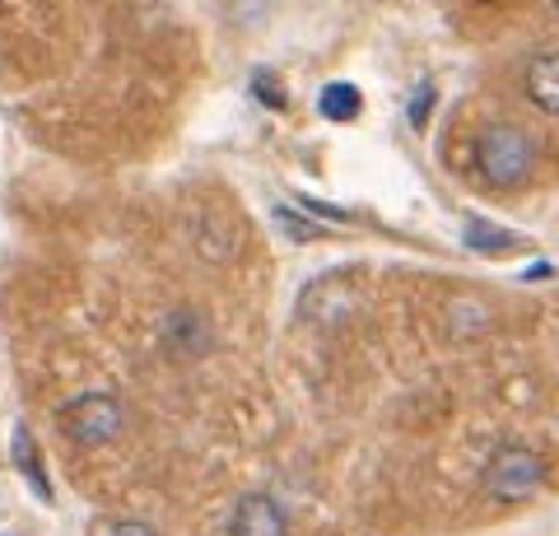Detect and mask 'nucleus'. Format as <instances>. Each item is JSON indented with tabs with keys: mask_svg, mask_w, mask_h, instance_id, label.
<instances>
[{
	"mask_svg": "<svg viewBox=\"0 0 559 536\" xmlns=\"http://www.w3.org/2000/svg\"><path fill=\"white\" fill-rule=\"evenodd\" d=\"M476 164H480L489 187H503V192H509V187H522L532 178L536 150H532V141L518 127L499 122V127H485L480 145H476Z\"/></svg>",
	"mask_w": 559,
	"mask_h": 536,
	"instance_id": "1",
	"label": "nucleus"
},
{
	"mask_svg": "<svg viewBox=\"0 0 559 536\" xmlns=\"http://www.w3.org/2000/svg\"><path fill=\"white\" fill-rule=\"evenodd\" d=\"M121 402L108 392H84L75 396L66 410H61V429H66V439H75L80 448H98V443H108L121 434Z\"/></svg>",
	"mask_w": 559,
	"mask_h": 536,
	"instance_id": "2",
	"label": "nucleus"
},
{
	"mask_svg": "<svg viewBox=\"0 0 559 536\" xmlns=\"http://www.w3.org/2000/svg\"><path fill=\"white\" fill-rule=\"evenodd\" d=\"M540 476H546L540 472V457L532 453V448H518V443L499 448V453L485 462V490L495 499H503V504L532 499L540 490Z\"/></svg>",
	"mask_w": 559,
	"mask_h": 536,
	"instance_id": "3",
	"label": "nucleus"
},
{
	"mask_svg": "<svg viewBox=\"0 0 559 536\" xmlns=\"http://www.w3.org/2000/svg\"><path fill=\"white\" fill-rule=\"evenodd\" d=\"M234 536H285V513H280L266 495H248L229 523Z\"/></svg>",
	"mask_w": 559,
	"mask_h": 536,
	"instance_id": "4",
	"label": "nucleus"
},
{
	"mask_svg": "<svg viewBox=\"0 0 559 536\" xmlns=\"http://www.w3.org/2000/svg\"><path fill=\"white\" fill-rule=\"evenodd\" d=\"M527 98L540 112L559 117V51H540L527 61Z\"/></svg>",
	"mask_w": 559,
	"mask_h": 536,
	"instance_id": "5",
	"label": "nucleus"
},
{
	"mask_svg": "<svg viewBox=\"0 0 559 536\" xmlns=\"http://www.w3.org/2000/svg\"><path fill=\"white\" fill-rule=\"evenodd\" d=\"M14 466L24 472V480L33 486V495L38 499H51V486H47V466H43V457H38V443H33V434L24 425H14Z\"/></svg>",
	"mask_w": 559,
	"mask_h": 536,
	"instance_id": "6",
	"label": "nucleus"
},
{
	"mask_svg": "<svg viewBox=\"0 0 559 536\" xmlns=\"http://www.w3.org/2000/svg\"><path fill=\"white\" fill-rule=\"evenodd\" d=\"M318 108L322 117H331V122H355V117L364 112V94L355 90V84H326L322 98H318Z\"/></svg>",
	"mask_w": 559,
	"mask_h": 536,
	"instance_id": "7",
	"label": "nucleus"
},
{
	"mask_svg": "<svg viewBox=\"0 0 559 536\" xmlns=\"http://www.w3.org/2000/svg\"><path fill=\"white\" fill-rule=\"evenodd\" d=\"M466 243L476 248V252H518V248H522V238L495 229L489 219H471V224H466Z\"/></svg>",
	"mask_w": 559,
	"mask_h": 536,
	"instance_id": "8",
	"label": "nucleus"
},
{
	"mask_svg": "<svg viewBox=\"0 0 559 536\" xmlns=\"http://www.w3.org/2000/svg\"><path fill=\"white\" fill-rule=\"evenodd\" d=\"M252 94H257V98H266L271 108H285V94H280V84H275V75H271V71H257Z\"/></svg>",
	"mask_w": 559,
	"mask_h": 536,
	"instance_id": "9",
	"label": "nucleus"
},
{
	"mask_svg": "<svg viewBox=\"0 0 559 536\" xmlns=\"http://www.w3.org/2000/svg\"><path fill=\"white\" fill-rule=\"evenodd\" d=\"M94 536H154L145 523H131V517H117V523H98Z\"/></svg>",
	"mask_w": 559,
	"mask_h": 536,
	"instance_id": "10",
	"label": "nucleus"
},
{
	"mask_svg": "<svg viewBox=\"0 0 559 536\" xmlns=\"http://www.w3.org/2000/svg\"><path fill=\"white\" fill-rule=\"evenodd\" d=\"M429 103H433V84L425 80V84H419V94H415V103H411V122H415V127H425Z\"/></svg>",
	"mask_w": 559,
	"mask_h": 536,
	"instance_id": "11",
	"label": "nucleus"
},
{
	"mask_svg": "<svg viewBox=\"0 0 559 536\" xmlns=\"http://www.w3.org/2000/svg\"><path fill=\"white\" fill-rule=\"evenodd\" d=\"M555 10H559V5H555Z\"/></svg>",
	"mask_w": 559,
	"mask_h": 536,
	"instance_id": "12",
	"label": "nucleus"
}]
</instances>
